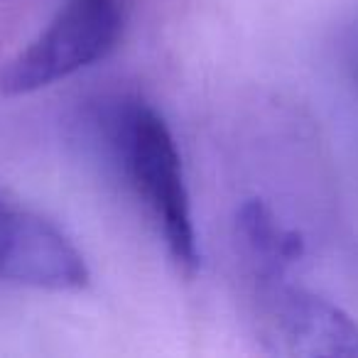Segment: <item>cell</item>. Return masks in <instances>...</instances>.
<instances>
[{
  "label": "cell",
  "mask_w": 358,
  "mask_h": 358,
  "mask_svg": "<svg viewBox=\"0 0 358 358\" xmlns=\"http://www.w3.org/2000/svg\"><path fill=\"white\" fill-rule=\"evenodd\" d=\"M115 150L138 199L157 224L172 260L194 273L199 268L194 216L177 143L152 106L135 101L115 118Z\"/></svg>",
  "instance_id": "cell-1"
},
{
  "label": "cell",
  "mask_w": 358,
  "mask_h": 358,
  "mask_svg": "<svg viewBox=\"0 0 358 358\" xmlns=\"http://www.w3.org/2000/svg\"><path fill=\"white\" fill-rule=\"evenodd\" d=\"M0 280L40 289H81L89 268L59 229L0 196Z\"/></svg>",
  "instance_id": "cell-4"
},
{
  "label": "cell",
  "mask_w": 358,
  "mask_h": 358,
  "mask_svg": "<svg viewBox=\"0 0 358 358\" xmlns=\"http://www.w3.org/2000/svg\"><path fill=\"white\" fill-rule=\"evenodd\" d=\"M263 334L289 356L358 358V324L336 304L287 282V273L255 278Z\"/></svg>",
  "instance_id": "cell-3"
},
{
  "label": "cell",
  "mask_w": 358,
  "mask_h": 358,
  "mask_svg": "<svg viewBox=\"0 0 358 358\" xmlns=\"http://www.w3.org/2000/svg\"><path fill=\"white\" fill-rule=\"evenodd\" d=\"M238 236L253 268V278L287 273L304 255V241L297 231L278 224L273 211L260 201H248L238 211Z\"/></svg>",
  "instance_id": "cell-5"
},
{
  "label": "cell",
  "mask_w": 358,
  "mask_h": 358,
  "mask_svg": "<svg viewBox=\"0 0 358 358\" xmlns=\"http://www.w3.org/2000/svg\"><path fill=\"white\" fill-rule=\"evenodd\" d=\"M123 30L120 0H66L55 20L0 69V94L25 96L106 59Z\"/></svg>",
  "instance_id": "cell-2"
}]
</instances>
